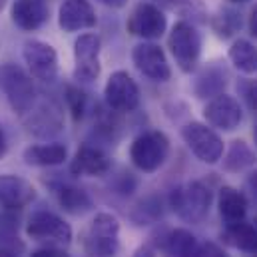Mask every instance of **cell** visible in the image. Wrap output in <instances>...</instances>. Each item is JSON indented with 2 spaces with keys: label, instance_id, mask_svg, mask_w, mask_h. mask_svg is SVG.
I'll return each mask as SVG.
<instances>
[{
  "label": "cell",
  "instance_id": "cell-42",
  "mask_svg": "<svg viewBox=\"0 0 257 257\" xmlns=\"http://www.w3.org/2000/svg\"><path fill=\"white\" fill-rule=\"evenodd\" d=\"M253 225H255V227H257V215H255V221H253Z\"/></svg>",
  "mask_w": 257,
  "mask_h": 257
},
{
  "label": "cell",
  "instance_id": "cell-7",
  "mask_svg": "<svg viewBox=\"0 0 257 257\" xmlns=\"http://www.w3.org/2000/svg\"><path fill=\"white\" fill-rule=\"evenodd\" d=\"M182 138L192 154L203 164L213 166L223 158V140L211 126L201 122H190L182 128Z\"/></svg>",
  "mask_w": 257,
  "mask_h": 257
},
{
  "label": "cell",
  "instance_id": "cell-4",
  "mask_svg": "<svg viewBox=\"0 0 257 257\" xmlns=\"http://www.w3.org/2000/svg\"><path fill=\"white\" fill-rule=\"evenodd\" d=\"M168 156H170V138L160 130H150L140 134L130 146V160L144 174L158 172L166 164Z\"/></svg>",
  "mask_w": 257,
  "mask_h": 257
},
{
  "label": "cell",
  "instance_id": "cell-12",
  "mask_svg": "<svg viewBox=\"0 0 257 257\" xmlns=\"http://www.w3.org/2000/svg\"><path fill=\"white\" fill-rule=\"evenodd\" d=\"M132 62L140 70V74L154 82H168L172 78V68L166 58V52L150 40H144L134 46Z\"/></svg>",
  "mask_w": 257,
  "mask_h": 257
},
{
  "label": "cell",
  "instance_id": "cell-34",
  "mask_svg": "<svg viewBox=\"0 0 257 257\" xmlns=\"http://www.w3.org/2000/svg\"><path fill=\"white\" fill-rule=\"evenodd\" d=\"M132 257H156V253H154V249L150 245H142V247L136 249V253Z\"/></svg>",
  "mask_w": 257,
  "mask_h": 257
},
{
  "label": "cell",
  "instance_id": "cell-39",
  "mask_svg": "<svg viewBox=\"0 0 257 257\" xmlns=\"http://www.w3.org/2000/svg\"><path fill=\"white\" fill-rule=\"evenodd\" d=\"M229 2H235V4H245V2H249V0H229Z\"/></svg>",
  "mask_w": 257,
  "mask_h": 257
},
{
  "label": "cell",
  "instance_id": "cell-9",
  "mask_svg": "<svg viewBox=\"0 0 257 257\" xmlns=\"http://www.w3.org/2000/svg\"><path fill=\"white\" fill-rule=\"evenodd\" d=\"M126 28L132 36H138L142 40H156L164 36L168 28V18L158 4L138 2L130 12Z\"/></svg>",
  "mask_w": 257,
  "mask_h": 257
},
{
  "label": "cell",
  "instance_id": "cell-5",
  "mask_svg": "<svg viewBox=\"0 0 257 257\" xmlns=\"http://www.w3.org/2000/svg\"><path fill=\"white\" fill-rule=\"evenodd\" d=\"M168 46L182 72L192 74L197 68L201 56V32L195 28V24L188 20H178L170 30Z\"/></svg>",
  "mask_w": 257,
  "mask_h": 257
},
{
  "label": "cell",
  "instance_id": "cell-6",
  "mask_svg": "<svg viewBox=\"0 0 257 257\" xmlns=\"http://www.w3.org/2000/svg\"><path fill=\"white\" fill-rule=\"evenodd\" d=\"M20 118H22V126L28 134L42 140L60 134L64 128V112L60 104L52 98H42V100L36 98L34 106Z\"/></svg>",
  "mask_w": 257,
  "mask_h": 257
},
{
  "label": "cell",
  "instance_id": "cell-37",
  "mask_svg": "<svg viewBox=\"0 0 257 257\" xmlns=\"http://www.w3.org/2000/svg\"><path fill=\"white\" fill-rule=\"evenodd\" d=\"M6 150H8V144H6V136H4V130L0 128V158H4Z\"/></svg>",
  "mask_w": 257,
  "mask_h": 257
},
{
  "label": "cell",
  "instance_id": "cell-11",
  "mask_svg": "<svg viewBox=\"0 0 257 257\" xmlns=\"http://www.w3.org/2000/svg\"><path fill=\"white\" fill-rule=\"evenodd\" d=\"M102 42L96 34H80L74 42V80L90 84L100 76Z\"/></svg>",
  "mask_w": 257,
  "mask_h": 257
},
{
  "label": "cell",
  "instance_id": "cell-38",
  "mask_svg": "<svg viewBox=\"0 0 257 257\" xmlns=\"http://www.w3.org/2000/svg\"><path fill=\"white\" fill-rule=\"evenodd\" d=\"M6 4H8V0H0V12L4 10V6H6Z\"/></svg>",
  "mask_w": 257,
  "mask_h": 257
},
{
  "label": "cell",
  "instance_id": "cell-41",
  "mask_svg": "<svg viewBox=\"0 0 257 257\" xmlns=\"http://www.w3.org/2000/svg\"><path fill=\"white\" fill-rule=\"evenodd\" d=\"M158 2H162V4H170V0H158Z\"/></svg>",
  "mask_w": 257,
  "mask_h": 257
},
{
  "label": "cell",
  "instance_id": "cell-35",
  "mask_svg": "<svg viewBox=\"0 0 257 257\" xmlns=\"http://www.w3.org/2000/svg\"><path fill=\"white\" fill-rule=\"evenodd\" d=\"M98 2H102L108 8H124L128 4V0H98Z\"/></svg>",
  "mask_w": 257,
  "mask_h": 257
},
{
  "label": "cell",
  "instance_id": "cell-26",
  "mask_svg": "<svg viewBox=\"0 0 257 257\" xmlns=\"http://www.w3.org/2000/svg\"><path fill=\"white\" fill-rule=\"evenodd\" d=\"M255 164V154L253 150L243 142V140H235L231 142L225 158H223V168L227 172H243L247 168H251Z\"/></svg>",
  "mask_w": 257,
  "mask_h": 257
},
{
  "label": "cell",
  "instance_id": "cell-3",
  "mask_svg": "<svg viewBox=\"0 0 257 257\" xmlns=\"http://www.w3.org/2000/svg\"><path fill=\"white\" fill-rule=\"evenodd\" d=\"M0 92L6 96L10 108L24 116L36 102V86L32 82V76L26 74L16 64H0Z\"/></svg>",
  "mask_w": 257,
  "mask_h": 257
},
{
  "label": "cell",
  "instance_id": "cell-8",
  "mask_svg": "<svg viewBox=\"0 0 257 257\" xmlns=\"http://www.w3.org/2000/svg\"><path fill=\"white\" fill-rule=\"evenodd\" d=\"M26 235L32 241H40V243L68 245L72 241V227L60 215L52 211H36L28 217Z\"/></svg>",
  "mask_w": 257,
  "mask_h": 257
},
{
  "label": "cell",
  "instance_id": "cell-23",
  "mask_svg": "<svg viewBox=\"0 0 257 257\" xmlns=\"http://www.w3.org/2000/svg\"><path fill=\"white\" fill-rule=\"evenodd\" d=\"M22 158L28 166L54 168L64 164L68 158V150L64 144H36V146H28Z\"/></svg>",
  "mask_w": 257,
  "mask_h": 257
},
{
  "label": "cell",
  "instance_id": "cell-10",
  "mask_svg": "<svg viewBox=\"0 0 257 257\" xmlns=\"http://www.w3.org/2000/svg\"><path fill=\"white\" fill-rule=\"evenodd\" d=\"M104 98L108 108L118 114L134 112L140 106V88L128 72L118 70L108 78L104 88Z\"/></svg>",
  "mask_w": 257,
  "mask_h": 257
},
{
  "label": "cell",
  "instance_id": "cell-36",
  "mask_svg": "<svg viewBox=\"0 0 257 257\" xmlns=\"http://www.w3.org/2000/svg\"><path fill=\"white\" fill-rule=\"evenodd\" d=\"M0 257H18L14 247H8V245H0Z\"/></svg>",
  "mask_w": 257,
  "mask_h": 257
},
{
  "label": "cell",
  "instance_id": "cell-29",
  "mask_svg": "<svg viewBox=\"0 0 257 257\" xmlns=\"http://www.w3.org/2000/svg\"><path fill=\"white\" fill-rule=\"evenodd\" d=\"M237 90L241 94V98L245 100L247 108L257 114V80H241L237 84Z\"/></svg>",
  "mask_w": 257,
  "mask_h": 257
},
{
  "label": "cell",
  "instance_id": "cell-17",
  "mask_svg": "<svg viewBox=\"0 0 257 257\" xmlns=\"http://www.w3.org/2000/svg\"><path fill=\"white\" fill-rule=\"evenodd\" d=\"M36 199V188L14 174L0 176V205L6 209H22Z\"/></svg>",
  "mask_w": 257,
  "mask_h": 257
},
{
  "label": "cell",
  "instance_id": "cell-28",
  "mask_svg": "<svg viewBox=\"0 0 257 257\" xmlns=\"http://www.w3.org/2000/svg\"><path fill=\"white\" fill-rule=\"evenodd\" d=\"M64 98H66L68 110L72 112V118H74L76 122L82 120L84 114H86V110H88V96H86V92H82V90L76 88V86H68Z\"/></svg>",
  "mask_w": 257,
  "mask_h": 257
},
{
  "label": "cell",
  "instance_id": "cell-1",
  "mask_svg": "<svg viewBox=\"0 0 257 257\" xmlns=\"http://www.w3.org/2000/svg\"><path fill=\"white\" fill-rule=\"evenodd\" d=\"M82 247L90 257H114L120 249V221L108 211L94 215L82 233Z\"/></svg>",
  "mask_w": 257,
  "mask_h": 257
},
{
  "label": "cell",
  "instance_id": "cell-2",
  "mask_svg": "<svg viewBox=\"0 0 257 257\" xmlns=\"http://www.w3.org/2000/svg\"><path fill=\"white\" fill-rule=\"evenodd\" d=\"M211 190L201 182H186L170 193V207L174 213L188 221V223H199L211 207Z\"/></svg>",
  "mask_w": 257,
  "mask_h": 257
},
{
  "label": "cell",
  "instance_id": "cell-20",
  "mask_svg": "<svg viewBox=\"0 0 257 257\" xmlns=\"http://www.w3.org/2000/svg\"><path fill=\"white\" fill-rule=\"evenodd\" d=\"M247 207H249V203H247L245 193L231 188V186H223L217 193V209H219V215L225 221V225L245 219Z\"/></svg>",
  "mask_w": 257,
  "mask_h": 257
},
{
  "label": "cell",
  "instance_id": "cell-15",
  "mask_svg": "<svg viewBox=\"0 0 257 257\" xmlns=\"http://www.w3.org/2000/svg\"><path fill=\"white\" fill-rule=\"evenodd\" d=\"M98 22L90 0H64L58 10V26L64 32L90 30Z\"/></svg>",
  "mask_w": 257,
  "mask_h": 257
},
{
  "label": "cell",
  "instance_id": "cell-27",
  "mask_svg": "<svg viewBox=\"0 0 257 257\" xmlns=\"http://www.w3.org/2000/svg\"><path fill=\"white\" fill-rule=\"evenodd\" d=\"M211 28L219 38L227 40L241 28V16L231 8H221L211 18Z\"/></svg>",
  "mask_w": 257,
  "mask_h": 257
},
{
  "label": "cell",
  "instance_id": "cell-22",
  "mask_svg": "<svg viewBox=\"0 0 257 257\" xmlns=\"http://www.w3.org/2000/svg\"><path fill=\"white\" fill-rule=\"evenodd\" d=\"M54 197L58 201V205L64 209L66 213H72V215H84L88 213L92 207H94V201L88 193L84 192L82 188L78 186H72V184H56L52 188Z\"/></svg>",
  "mask_w": 257,
  "mask_h": 257
},
{
  "label": "cell",
  "instance_id": "cell-18",
  "mask_svg": "<svg viewBox=\"0 0 257 257\" xmlns=\"http://www.w3.org/2000/svg\"><path fill=\"white\" fill-rule=\"evenodd\" d=\"M112 168V162L108 158V154L96 146H80L72 158L70 164V172L74 176H92V178H100L104 174H108Z\"/></svg>",
  "mask_w": 257,
  "mask_h": 257
},
{
  "label": "cell",
  "instance_id": "cell-25",
  "mask_svg": "<svg viewBox=\"0 0 257 257\" xmlns=\"http://www.w3.org/2000/svg\"><path fill=\"white\" fill-rule=\"evenodd\" d=\"M229 60L243 74H257V48L249 40H235L229 48Z\"/></svg>",
  "mask_w": 257,
  "mask_h": 257
},
{
  "label": "cell",
  "instance_id": "cell-33",
  "mask_svg": "<svg viewBox=\"0 0 257 257\" xmlns=\"http://www.w3.org/2000/svg\"><path fill=\"white\" fill-rule=\"evenodd\" d=\"M247 26H249V34L257 38V6L251 10V14H249V22H247Z\"/></svg>",
  "mask_w": 257,
  "mask_h": 257
},
{
  "label": "cell",
  "instance_id": "cell-14",
  "mask_svg": "<svg viewBox=\"0 0 257 257\" xmlns=\"http://www.w3.org/2000/svg\"><path fill=\"white\" fill-rule=\"evenodd\" d=\"M203 118L207 122V126L223 132H233L241 124L243 120V112L239 102L233 96L227 94H219L215 98H211L205 108H203Z\"/></svg>",
  "mask_w": 257,
  "mask_h": 257
},
{
  "label": "cell",
  "instance_id": "cell-32",
  "mask_svg": "<svg viewBox=\"0 0 257 257\" xmlns=\"http://www.w3.org/2000/svg\"><path fill=\"white\" fill-rule=\"evenodd\" d=\"M245 188H247V192H249V197H251L253 201H257V172H253V174L247 178Z\"/></svg>",
  "mask_w": 257,
  "mask_h": 257
},
{
  "label": "cell",
  "instance_id": "cell-13",
  "mask_svg": "<svg viewBox=\"0 0 257 257\" xmlns=\"http://www.w3.org/2000/svg\"><path fill=\"white\" fill-rule=\"evenodd\" d=\"M24 62L32 78L40 82H54L58 76V54L54 46L42 40H28L22 50Z\"/></svg>",
  "mask_w": 257,
  "mask_h": 257
},
{
  "label": "cell",
  "instance_id": "cell-30",
  "mask_svg": "<svg viewBox=\"0 0 257 257\" xmlns=\"http://www.w3.org/2000/svg\"><path fill=\"white\" fill-rule=\"evenodd\" d=\"M199 257H229V253L215 241H205L201 243V255Z\"/></svg>",
  "mask_w": 257,
  "mask_h": 257
},
{
  "label": "cell",
  "instance_id": "cell-40",
  "mask_svg": "<svg viewBox=\"0 0 257 257\" xmlns=\"http://www.w3.org/2000/svg\"><path fill=\"white\" fill-rule=\"evenodd\" d=\"M253 138H255V144H257V122H255V128H253Z\"/></svg>",
  "mask_w": 257,
  "mask_h": 257
},
{
  "label": "cell",
  "instance_id": "cell-31",
  "mask_svg": "<svg viewBox=\"0 0 257 257\" xmlns=\"http://www.w3.org/2000/svg\"><path fill=\"white\" fill-rule=\"evenodd\" d=\"M30 257H70V253L64 251V249H60L58 245H48V247H42V249L32 251Z\"/></svg>",
  "mask_w": 257,
  "mask_h": 257
},
{
  "label": "cell",
  "instance_id": "cell-21",
  "mask_svg": "<svg viewBox=\"0 0 257 257\" xmlns=\"http://www.w3.org/2000/svg\"><path fill=\"white\" fill-rule=\"evenodd\" d=\"M164 257H199L201 255V243L192 231L178 227L172 229L164 241H162Z\"/></svg>",
  "mask_w": 257,
  "mask_h": 257
},
{
  "label": "cell",
  "instance_id": "cell-24",
  "mask_svg": "<svg viewBox=\"0 0 257 257\" xmlns=\"http://www.w3.org/2000/svg\"><path fill=\"white\" fill-rule=\"evenodd\" d=\"M221 239L239 249V251H245V253H257V227L253 223H247V221H237V223H229L225 225L223 233H221Z\"/></svg>",
  "mask_w": 257,
  "mask_h": 257
},
{
  "label": "cell",
  "instance_id": "cell-19",
  "mask_svg": "<svg viewBox=\"0 0 257 257\" xmlns=\"http://www.w3.org/2000/svg\"><path fill=\"white\" fill-rule=\"evenodd\" d=\"M227 86V72L219 62H211L207 64L195 78L193 82V92L197 98L205 100V98H215L219 94H223Z\"/></svg>",
  "mask_w": 257,
  "mask_h": 257
},
{
  "label": "cell",
  "instance_id": "cell-16",
  "mask_svg": "<svg viewBox=\"0 0 257 257\" xmlns=\"http://www.w3.org/2000/svg\"><path fill=\"white\" fill-rule=\"evenodd\" d=\"M48 16H50L48 0H14L10 8L12 22L24 32L42 28L48 22Z\"/></svg>",
  "mask_w": 257,
  "mask_h": 257
}]
</instances>
